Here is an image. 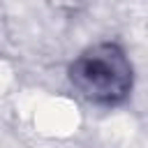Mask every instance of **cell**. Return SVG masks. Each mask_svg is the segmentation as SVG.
Wrapping results in <instances>:
<instances>
[{
  "mask_svg": "<svg viewBox=\"0 0 148 148\" xmlns=\"http://www.w3.org/2000/svg\"><path fill=\"white\" fill-rule=\"evenodd\" d=\"M132 62L113 42L92 44L69 65V81L81 97L95 104H118L132 90Z\"/></svg>",
  "mask_w": 148,
  "mask_h": 148,
  "instance_id": "obj_1",
  "label": "cell"
}]
</instances>
